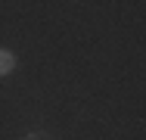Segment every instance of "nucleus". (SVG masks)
I'll use <instances>...</instances> for the list:
<instances>
[{
	"instance_id": "nucleus-1",
	"label": "nucleus",
	"mask_w": 146,
	"mask_h": 140,
	"mask_svg": "<svg viewBox=\"0 0 146 140\" xmlns=\"http://www.w3.org/2000/svg\"><path fill=\"white\" fill-rule=\"evenodd\" d=\"M13 69H16V56L9 53V50H0V78L9 75Z\"/></svg>"
}]
</instances>
